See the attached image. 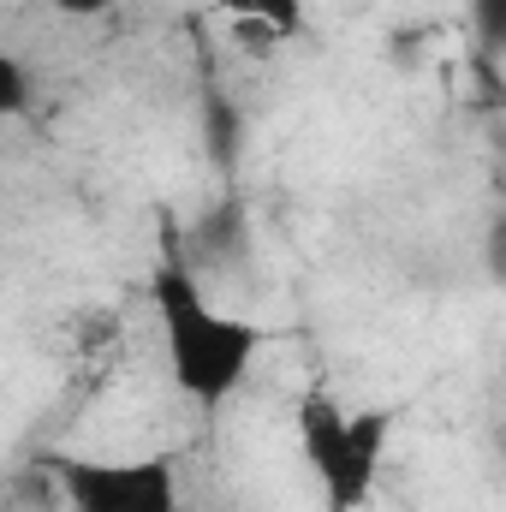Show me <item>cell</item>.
<instances>
[{"instance_id":"obj_1","label":"cell","mask_w":506,"mask_h":512,"mask_svg":"<svg viewBox=\"0 0 506 512\" xmlns=\"http://www.w3.org/2000/svg\"><path fill=\"white\" fill-rule=\"evenodd\" d=\"M149 304H155V328H161V358H167V382L179 387L191 405H227L239 387L251 382L256 352L268 346V328L251 316L221 310L203 280L179 262L161 256L149 274Z\"/></svg>"},{"instance_id":"obj_2","label":"cell","mask_w":506,"mask_h":512,"mask_svg":"<svg viewBox=\"0 0 506 512\" xmlns=\"http://www.w3.org/2000/svg\"><path fill=\"white\" fill-rule=\"evenodd\" d=\"M393 411L364 405L346 411L334 393H304L298 399V447L310 477L322 483L328 512H364L381 489L387 453H393Z\"/></svg>"},{"instance_id":"obj_3","label":"cell","mask_w":506,"mask_h":512,"mask_svg":"<svg viewBox=\"0 0 506 512\" xmlns=\"http://www.w3.org/2000/svg\"><path fill=\"white\" fill-rule=\"evenodd\" d=\"M42 477L72 512H179V459L173 453H42Z\"/></svg>"},{"instance_id":"obj_4","label":"cell","mask_w":506,"mask_h":512,"mask_svg":"<svg viewBox=\"0 0 506 512\" xmlns=\"http://www.w3.org/2000/svg\"><path fill=\"white\" fill-rule=\"evenodd\" d=\"M215 12L227 24H256V30L280 36V42L304 36V0H215Z\"/></svg>"},{"instance_id":"obj_5","label":"cell","mask_w":506,"mask_h":512,"mask_svg":"<svg viewBox=\"0 0 506 512\" xmlns=\"http://www.w3.org/2000/svg\"><path fill=\"white\" fill-rule=\"evenodd\" d=\"M30 102H36V84H30V66L6 48V36H0V126H12V120H24L30 114Z\"/></svg>"},{"instance_id":"obj_6","label":"cell","mask_w":506,"mask_h":512,"mask_svg":"<svg viewBox=\"0 0 506 512\" xmlns=\"http://www.w3.org/2000/svg\"><path fill=\"white\" fill-rule=\"evenodd\" d=\"M471 12H477L483 48H489V54H501V48H506V0H471Z\"/></svg>"},{"instance_id":"obj_7","label":"cell","mask_w":506,"mask_h":512,"mask_svg":"<svg viewBox=\"0 0 506 512\" xmlns=\"http://www.w3.org/2000/svg\"><path fill=\"white\" fill-rule=\"evenodd\" d=\"M60 18H102V12H114V0H48Z\"/></svg>"}]
</instances>
